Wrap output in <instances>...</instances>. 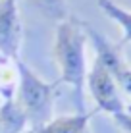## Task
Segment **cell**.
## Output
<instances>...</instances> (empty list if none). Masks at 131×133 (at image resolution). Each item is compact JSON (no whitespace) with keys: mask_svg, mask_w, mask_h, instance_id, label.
<instances>
[{"mask_svg":"<svg viewBox=\"0 0 131 133\" xmlns=\"http://www.w3.org/2000/svg\"><path fill=\"white\" fill-rule=\"evenodd\" d=\"M85 43L87 35L77 19H64L58 25L52 54L60 68V81L73 87L79 104H83V85L87 79Z\"/></svg>","mask_w":131,"mask_h":133,"instance_id":"cell-1","label":"cell"},{"mask_svg":"<svg viewBox=\"0 0 131 133\" xmlns=\"http://www.w3.org/2000/svg\"><path fill=\"white\" fill-rule=\"evenodd\" d=\"M17 108L23 112L25 120H29L35 127H43L52 118V98L54 87L44 83L37 73L31 71L23 62L17 60Z\"/></svg>","mask_w":131,"mask_h":133,"instance_id":"cell-2","label":"cell"},{"mask_svg":"<svg viewBox=\"0 0 131 133\" xmlns=\"http://www.w3.org/2000/svg\"><path fill=\"white\" fill-rule=\"evenodd\" d=\"M87 85L91 89V95L96 102V108L102 112H108L112 116L123 112L125 110V102L121 98L120 87L116 85L114 77L110 75V71L106 70L102 64H98L94 60L91 71L87 73Z\"/></svg>","mask_w":131,"mask_h":133,"instance_id":"cell-3","label":"cell"},{"mask_svg":"<svg viewBox=\"0 0 131 133\" xmlns=\"http://www.w3.org/2000/svg\"><path fill=\"white\" fill-rule=\"evenodd\" d=\"M85 31L91 37V41L94 43V50H96V62L102 64L110 75L114 77L116 85L120 87V91H123L125 95L131 97V68L125 64V60L121 58L120 46L108 43L104 37H100L96 31H93L89 25H85Z\"/></svg>","mask_w":131,"mask_h":133,"instance_id":"cell-4","label":"cell"},{"mask_svg":"<svg viewBox=\"0 0 131 133\" xmlns=\"http://www.w3.org/2000/svg\"><path fill=\"white\" fill-rule=\"evenodd\" d=\"M19 17L13 0H2L0 2V50L12 58H16L19 48Z\"/></svg>","mask_w":131,"mask_h":133,"instance_id":"cell-5","label":"cell"},{"mask_svg":"<svg viewBox=\"0 0 131 133\" xmlns=\"http://www.w3.org/2000/svg\"><path fill=\"white\" fill-rule=\"evenodd\" d=\"M89 118H91V114L77 112L73 116L50 120L48 123H44L43 127H39L37 133H87L89 131L87 129Z\"/></svg>","mask_w":131,"mask_h":133,"instance_id":"cell-6","label":"cell"},{"mask_svg":"<svg viewBox=\"0 0 131 133\" xmlns=\"http://www.w3.org/2000/svg\"><path fill=\"white\" fill-rule=\"evenodd\" d=\"M98 8H100L110 19H114L116 23L120 25L121 33H123L121 43H131V12L123 10L114 0H98Z\"/></svg>","mask_w":131,"mask_h":133,"instance_id":"cell-7","label":"cell"},{"mask_svg":"<svg viewBox=\"0 0 131 133\" xmlns=\"http://www.w3.org/2000/svg\"><path fill=\"white\" fill-rule=\"evenodd\" d=\"M39 8H43L50 16H66V4L64 0H33Z\"/></svg>","mask_w":131,"mask_h":133,"instance_id":"cell-8","label":"cell"},{"mask_svg":"<svg viewBox=\"0 0 131 133\" xmlns=\"http://www.w3.org/2000/svg\"><path fill=\"white\" fill-rule=\"evenodd\" d=\"M114 120H116V123H118V125H120L125 133H131V114L127 112V110H123V112L116 114Z\"/></svg>","mask_w":131,"mask_h":133,"instance_id":"cell-9","label":"cell"},{"mask_svg":"<svg viewBox=\"0 0 131 133\" xmlns=\"http://www.w3.org/2000/svg\"><path fill=\"white\" fill-rule=\"evenodd\" d=\"M87 133H89V131H87Z\"/></svg>","mask_w":131,"mask_h":133,"instance_id":"cell-10","label":"cell"}]
</instances>
